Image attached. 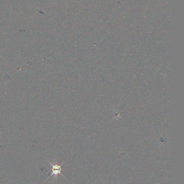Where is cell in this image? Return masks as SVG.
I'll return each mask as SVG.
<instances>
[{
  "mask_svg": "<svg viewBox=\"0 0 184 184\" xmlns=\"http://www.w3.org/2000/svg\"><path fill=\"white\" fill-rule=\"evenodd\" d=\"M49 162L50 164L51 165V166L52 173H51V174H50V176L48 177V178L51 177L53 175L56 177L58 174H61L62 177H64V176L61 173V171H62V170L61 167H62L63 165L64 164V162H63L62 164L59 165L58 164H53L51 163H50L49 161Z\"/></svg>",
  "mask_w": 184,
  "mask_h": 184,
  "instance_id": "cell-1",
  "label": "cell"
}]
</instances>
